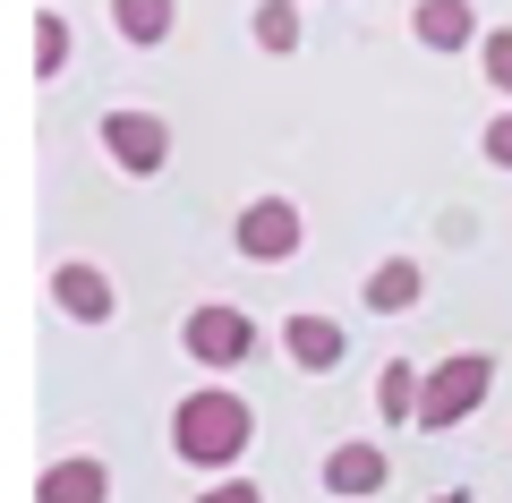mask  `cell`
<instances>
[{
	"instance_id": "1",
	"label": "cell",
	"mask_w": 512,
	"mask_h": 503,
	"mask_svg": "<svg viewBox=\"0 0 512 503\" xmlns=\"http://www.w3.org/2000/svg\"><path fill=\"white\" fill-rule=\"evenodd\" d=\"M256 435V410L239 393H188L180 410H171V452H180L188 469H231L239 452H248Z\"/></svg>"
},
{
	"instance_id": "2",
	"label": "cell",
	"mask_w": 512,
	"mask_h": 503,
	"mask_svg": "<svg viewBox=\"0 0 512 503\" xmlns=\"http://www.w3.org/2000/svg\"><path fill=\"white\" fill-rule=\"evenodd\" d=\"M487 384H495V359L487 350H453L444 367H427V410H419V427H461V418L487 401Z\"/></svg>"
},
{
	"instance_id": "3",
	"label": "cell",
	"mask_w": 512,
	"mask_h": 503,
	"mask_svg": "<svg viewBox=\"0 0 512 503\" xmlns=\"http://www.w3.org/2000/svg\"><path fill=\"white\" fill-rule=\"evenodd\" d=\"M299 239H308V222H299V205H291V197H256L248 214H239L231 248L248 256V265H291Z\"/></svg>"
},
{
	"instance_id": "4",
	"label": "cell",
	"mask_w": 512,
	"mask_h": 503,
	"mask_svg": "<svg viewBox=\"0 0 512 503\" xmlns=\"http://www.w3.org/2000/svg\"><path fill=\"white\" fill-rule=\"evenodd\" d=\"M180 350L197 367H239L256 350V316L248 307H197V316L180 324Z\"/></svg>"
},
{
	"instance_id": "5",
	"label": "cell",
	"mask_w": 512,
	"mask_h": 503,
	"mask_svg": "<svg viewBox=\"0 0 512 503\" xmlns=\"http://www.w3.org/2000/svg\"><path fill=\"white\" fill-rule=\"evenodd\" d=\"M103 154L120 162V171H137V180H154L171 162V128L154 120V111H103Z\"/></svg>"
},
{
	"instance_id": "6",
	"label": "cell",
	"mask_w": 512,
	"mask_h": 503,
	"mask_svg": "<svg viewBox=\"0 0 512 503\" xmlns=\"http://www.w3.org/2000/svg\"><path fill=\"white\" fill-rule=\"evenodd\" d=\"M35 503H111V469L94 452H69V461H52L35 478Z\"/></svg>"
},
{
	"instance_id": "7",
	"label": "cell",
	"mask_w": 512,
	"mask_h": 503,
	"mask_svg": "<svg viewBox=\"0 0 512 503\" xmlns=\"http://www.w3.org/2000/svg\"><path fill=\"white\" fill-rule=\"evenodd\" d=\"M282 350H291L308 376H333V367L350 359V333L333 316H291V324H282Z\"/></svg>"
},
{
	"instance_id": "8",
	"label": "cell",
	"mask_w": 512,
	"mask_h": 503,
	"mask_svg": "<svg viewBox=\"0 0 512 503\" xmlns=\"http://www.w3.org/2000/svg\"><path fill=\"white\" fill-rule=\"evenodd\" d=\"M52 299H60V316H77V324H111V307H120L111 282L86 265V256H69V265L52 273Z\"/></svg>"
},
{
	"instance_id": "9",
	"label": "cell",
	"mask_w": 512,
	"mask_h": 503,
	"mask_svg": "<svg viewBox=\"0 0 512 503\" xmlns=\"http://www.w3.org/2000/svg\"><path fill=\"white\" fill-rule=\"evenodd\" d=\"M384 478H393V469H384L376 444H333V452H325V486H333V495H350V503H359V495H384Z\"/></svg>"
},
{
	"instance_id": "10",
	"label": "cell",
	"mask_w": 512,
	"mask_h": 503,
	"mask_svg": "<svg viewBox=\"0 0 512 503\" xmlns=\"http://www.w3.org/2000/svg\"><path fill=\"white\" fill-rule=\"evenodd\" d=\"M410 35H419L427 52H461V43L478 35V9H470V0H419V18H410Z\"/></svg>"
},
{
	"instance_id": "11",
	"label": "cell",
	"mask_w": 512,
	"mask_h": 503,
	"mask_svg": "<svg viewBox=\"0 0 512 503\" xmlns=\"http://www.w3.org/2000/svg\"><path fill=\"white\" fill-rule=\"evenodd\" d=\"M419 290H427V273L410 265V256H384V265L367 273V307H376V316H402V307H419Z\"/></svg>"
},
{
	"instance_id": "12",
	"label": "cell",
	"mask_w": 512,
	"mask_h": 503,
	"mask_svg": "<svg viewBox=\"0 0 512 503\" xmlns=\"http://www.w3.org/2000/svg\"><path fill=\"white\" fill-rule=\"evenodd\" d=\"M419 410H427V376H410V367L393 359V367L376 376V418H384V427H410Z\"/></svg>"
},
{
	"instance_id": "13",
	"label": "cell",
	"mask_w": 512,
	"mask_h": 503,
	"mask_svg": "<svg viewBox=\"0 0 512 503\" xmlns=\"http://www.w3.org/2000/svg\"><path fill=\"white\" fill-rule=\"evenodd\" d=\"M111 26L128 43H163L171 35V0H111Z\"/></svg>"
},
{
	"instance_id": "14",
	"label": "cell",
	"mask_w": 512,
	"mask_h": 503,
	"mask_svg": "<svg viewBox=\"0 0 512 503\" xmlns=\"http://www.w3.org/2000/svg\"><path fill=\"white\" fill-rule=\"evenodd\" d=\"M256 43L265 52H299V0H256Z\"/></svg>"
},
{
	"instance_id": "15",
	"label": "cell",
	"mask_w": 512,
	"mask_h": 503,
	"mask_svg": "<svg viewBox=\"0 0 512 503\" xmlns=\"http://www.w3.org/2000/svg\"><path fill=\"white\" fill-rule=\"evenodd\" d=\"M69 69V26H60V9H43L35 18V77H60Z\"/></svg>"
},
{
	"instance_id": "16",
	"label": "cell",
	"mask_w": 512,
	"mask_h": 503,
	"mask_svg": "<svg viewBox=\"0 0 512 503\" xmlns=\"http://www.w3.org/2000/svg\"><path fill=\"white\" fill-rule=\"evenodd\" d=\"M478 60H487V86H495V94H512V26L478 43Z\"/></svg>"
},
{
	"instance_id": "17",
	"label": "cell",
	"mask_w": 512,
	"mask_h": 503,
	"mask_svg": "<svg viewBox=\"0 0 512 503\" xmlns=\"http://www.w3.org/2000/svg\"><path fill=\"white\" fill-rule=\"evenodd\" d=\"M478 145H487V162H495V171H512V111L478 128Z\"/></svg>"
},
{
	"instance_id": "18",
	"label": "cell",
	"mask_w": 512,
	"mask_h": 503,
	"mask_svg": "<svg viewBox=\"0 0 512 503\" xmlns=\"http://www.w3.org/2000/svg\"><path fill=\"white\" fill-rule=\"evenodd\" d=\"M197 503H265V486H256V478H214Z\"/></svg>"
},
{
	"instance_id": "19",
	"label": "cell",
	"mask_w": 512,
	"mask_h": 503,
	"mask_svg": "<svg viewBox=\"0 0 512 503\" xmlns=\"http://www.w3.org/2000/svg\"><path fill=\"white\" fill-rule=\"evenodd\" d=\"M436 503H478V495H436Z\"/></svg>"
}]
</instances>
